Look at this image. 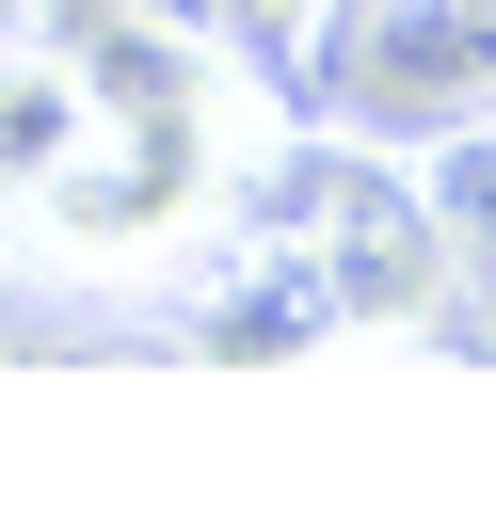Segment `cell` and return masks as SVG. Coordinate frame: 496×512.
Instances as JSON below:
<instances>
[{"label": "cell", "instance_id": "obj_2", "mask_svg": "<svg viewBox=\"0 0 496 512\" xmlns=\"http://www.w3.org/2000/svg\"><path fill=\"white\" fill-rule=\"evenodd\" d=\"M288 256L320 272L336 336H352V320H368V336H432L448 288H464V240H448L432 176H400V144H336V160L304 176V240H288Z\"/></svg>", "mask_w": 496, "mask_h": 512}, {"label": "cell", "instance_id": "obj_4", "mask_svg": "<svg viewBox=\"0 0 496 512\" xmlns=\"http://www.w3.org/2000/svg\"><path fill=\"white\" fill-rule=\"evenodd\" d=\"M416 176H432V208H448L464 272H496V112H480V128H448V144H432Z\"/></svg>", "mask_w": 496, "mask_h": 512}, {"label": "cell", "instance_id": "obj_6", "mask_svg": "<svg viewBox=\"0 0 496 512\" xmlns=\"http://www.w3.org/2000/svg\"><path fill=\"white\" fill-rule=\"evenodd\" d=\"M0 32H32V0H0Z\"/></svg>", "mask_w": 496, "mask_h": 512}, {"label": "cell", "instance_id": "obj_3", "mask_svg": "<svg viewBox=\"0 0 496 512\" xmlns=\"http://www.w3.org/2000/svg\"><path fill=\"white\" fill-rule=\"evenodd\" d=\"M96 128V64L48 48V32H0V208H32Z\"/></svg>", "mask_w": 496, "mask_h": 512}, {"label": "cell", "instance_id": "obj_5", "mask_svg": "<svg viewBox=\"0 0 496 512\" xmlns=\"http://www.w3.org/2000/svg\"><path fill=\"white\" fill-rule=\"evenodd\" d=\"M144 16H160V32H192V48H256V64H288L320 0H144Z\"/></svg>", "mask_w": 496, "mask_h": 512}, {"label": "cell", "instance_id": "obj_1", "mask_svg": "<svg viewBox=\"0 0 496 512\" xmlns=\"http://www.w3.org/2000/svg\"><path fill=\"white\" fill-rule=\"evenodd\" d=\"M304 112L336 144H400L432 160L448 128L496 112V0H320L304 48H288Z\"/></svg>", "mask_w": 496, "mask_h": 512}]
</instances>
